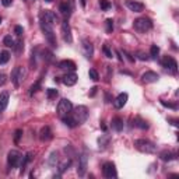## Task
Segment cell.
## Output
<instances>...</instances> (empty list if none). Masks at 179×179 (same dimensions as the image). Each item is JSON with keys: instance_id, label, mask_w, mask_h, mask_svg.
I'll return each instance as SVG.
<instances>
[{"instance_id": "6da1fadb", "label": "cell", "mask_w": 179, "mask_h": 179, "mask_svg": "<svg viewBox=\"0 0 179 179\" xmlns=\"http://www.w3.org/2000/svg\"><path fill=\"white\" fill-rule=\"evenodd\" d=\"M70 116L73 118L76 126L84 123V122L87 120V118H88V109H87V106H84V105L76 106L74 109H71V112H70Z\"/></svg>"}, {"instance_id": "7a4b0ae2", "label": "cell", "mask_w": 179, "mask_h": 179, "mask_svg": "<svg viewBox=\"0 0 179 179\" xmlns=\"http://www.w3.org/2000/svg\"><path fill=\"white\" fill-rule=\"evenodd\" d=\"M134 147L137 148L138 151L146 152V154H152V152L157 151V146L150 140H146V138H137L134 140Z\"/></svg>"}, {"instance_id": "3957f363", "label": "cell", "mask_w": 179, "mask_h": 179, "mask_svg": "<svg viewBox=\"0 0 179 179\" xmlns=\"http://www.w3.org/2000/svg\"><path fill=\"white\" fill-rule=\"evenodd\" d=\"M133 27H134V29H136L137 32L144 34V32H148L152 28V23H151V20L147 18V17H140V18L134 20Z\"/></svg>"}, {"instance_id": "277c9868", "label": "cell", "mask_w": 179, "mask_h": 179, "mask_svg": "<svg viewBox=\"0 0 179 179\" xmlns=\"http://www.w3.org/2000/svg\"><path fill=\"white\" fill-rule=\"evenodd\" d=\"M25 76H27L25 69L21 67V66H17V67L13 70V73H11V81L14 83L15 87H20V84L25 80Z\"/></svg>"}, {"instance_id": "5b68a950", "label": "cell", "mask_w": 179, "mask_h": 179, "mask_svg": "<svg viewBox=\"0 0 179 179\" xmlns=\"http://www.w3.org/2000/svg\"><path fill=\"white\" fill-rule=\"evenodd\" d=\"M41 29H42V32H43V35H45L46 41L49 42V45L56 48V45H57V42H56V35H55V32H53L51 25H48V24L41 21Z\"/></svg>"}, {"instance_id": "8992f818", "label": "cell", "mask_w": 179, "mask_h": 179, "mask_svg": "<svg viewBox=\"0 0 179 179\" xmlns=\"http://www.w3.org/2000/svg\"><path fill=\"white\" fill-rule=\"evenodd\" d=\"M71 109H73V104H71L69 99H66V98L60 99L59 104H57V115H59L60 118L69 115L70 112H71Z\"/></svg>"}, {"instance_id": "52a82bcc", "label": "cell", "mask_w": 179, "mask_h": 179, "mask_svg": "<svg viewBox=\"0 0 179 179\" xmlns=\"http://www.w3.org/2000/svg\"><path fill=\"white\" fill-rule=\"evenodd\" d=\"M39 20H41L42 23L53 27V25L57 23V15H56L53 11H51V10H43L41 13V15H39Z\"/></svg>"}, {"instance_id": "ba28073f", "label": "cell", "mask_w": 179, "mask_h": 179, "mask_svg": "<svg viewBox=\"0 0 179 179\" xmlns=\"http://www.w3.org/2000/svg\"><path fill=\"white\" fill-rule=\"evenodd\" d=\"M161 64H162V67H165L168 71H171L172 74H176L178 71V63H176V60L174 57H171V56H165L164 59L161 60Z\"/></svg>"}, {"instance_id": "9c48e42d", "label": "cell", "mask_w": 179, "mask_h": 179, "mask_svg": "<svg viewBox=\"0 0 179 179\" xmlns=\"http://www.w3.org/2000/svg\"><path fill=\"white\" fill-rule=\"evenodd\" d=\"M87 165H88V155H87V152H83L81 155L78 157V165H77L78 176H84V175H85Z\"/></svg>"}, {"instance_id": "30bf717a", "label": "cell", "mask_w": 179, "mask_h": 179, "mask_svg": "<svg viewBox=\"0 0 179 179\" xmlns=\"http://www.w3.org/2000/svg\"><path fill=\"white\" fill-rule=\"evenodd\" d=\"M102 175H104L106 179L116 178V176H118V174H116L115 164H113V162H105V164H104V166H102Z\"/></svg>"}, {"instance_id": "8fae6325", "label": "cell", "mask_w": 179, "mask_h": 179, "mask_svg": "<svg viewBox=\"0 0 179 179\" xmlns=\"http://www.w3.org/2000/svg\"><path fill=\"white\" fill-rule=\"evenodd\" d=\"M20 160H21V154L17 150H11L7 155V164H9L10 168H14V166L18 165Z\"/></svg>"}, {"instance_id": "7c38bea8", "label": "cell", "mask_w": 179, "mask_h": 179, "mask_svg": "<svg viewBox=\"0 0 179 179\" xmlns=\"http://www.w3.org/2000/svg\"><path fill=\"white\" fill-rule=\"evenodd\" d=\"M62 37H63L64 42H67V43H71V42H73L71 28H70V25H69L67 21H63V23H62Z\"/></svg>"}, {"instance_id": "4fadbf2b", "label": "cell", "mask_w": 179, "mask_h": 179, "mask_svg": "<svg viewBox=\"0 0 179 179\" xmlns=\"http://www.w3.org/2000/svg\"><path fill=\"white\" fill-rule=\"evenodd\" d=\"M126 7L134 13H141L144 10V4L140 1H136V0H126Z\"/></svg>"}, {"instance_id": "5bb4252c", "label": "cell", "mask_w": 179, "mask_h": 179, "mask_svg": "<svg viewBox=\"0 0 179 179\" xmlns=\"http://www.w3.org/2000/svg\"><path fill=\"white\" fill-rule=\"evenodd\" d=\"M83 53H84V56L87 57V59H91L92 57V55H94V46H92V43L88 39H83Z\"/></svg>"}, {"instance_id": "9a60e30c", "label": "cell", "mask_w": 179, "mask_h": 179, "mask_svg": "<svg viewBox=\"0 0 179 179\" xmlns=\"http://www.w3.org/2000/svg\"><path fill=\"white\" fill-rule=\"evenodd\" d=\"M158 78H160V76H158L155 71H146V73L141 76L143 83H147V84L157 83V81H158Z\"/></svg>"}, {"instance_id": "2e32d148", "label": "cell", "mask_w": 179, "mask_h": 179, "mask_svg": "<svg viewBox=\"0 0 179 179\" xmlns=\"http://www.w3.org/2000/svg\"><path fill=\"white\" fill-rule=\"evenodd\" d=\"M127 98H129V95L126 94V92H122V94H119V95L116 96V99L113 101V105H115L116 109H122V108L126 105Z\"/></svg>"}, {"instance_id": "e0dca14e", "label": "cell", "mask_w": 179, "mask_h": 179, "mask_svg": "<svg viewBox=\"0 0 179 179\" xmlns=\"http://www.w3.org/2000/svg\"><path fill=\"white\" fill-rule=\"evenodd\" d=\"M77 80H78V77L76 73H67L63 77V84L67 85V87H71V85H74V84L77 83Z\"/></svg>"}, {"instance_id": "ac0fdd59", "label": "cell", "mask_w": 179, "mask_h": 179, "mask_svg": "<svg viewBox=\"0 0 179 179\" xmlns=\"http://www.w3.org/2000/svg\"><path fill=\"white\" fill-rule=\"evenodd\" d=\"M59 67L63 70H70V71H74L77 69V66H76V63L73 60H62L59 63Z\"/></svg>"}, {"instance_id": "d6986e66", "label": "cell", "mask_w": 179, "mask_h": 179, "mask_svg": "<svg viewBox=\"0 0 179 179\" xmlns=\"http://www.w3.org/2000/svg\"><path fill=\"white\" fill-rule=\"evenodd\" d=\"M9 99H10L9 92H1V94H0V113L7 108V105H9Z\"/></svg>"}, {"instance_id": "ffe728a7", "label": "cell", "mask_w": 179, "mask_h": 179, "mask_svg": "<svg viewBox=\"0 0 179 179\" xmlns=\"http://www.w3.org/2000/svg\"><path fill=\"white\" fill-rule=\"evenodd\" d=\"M39 138L42 141H48L52 138V132H51V127L49 126H45V127L41 129V133H39Z\"/></svg>"}, {"instance_id": "44dd1931", "label": "cell", "mask_w": 179, "mask_h": 179, "mask_svg": "<svg viewBox=\"0 0 179 179\" xmlns=\"http://www.w3.org/2000/svg\"><path fill=\"white\" fill-rule=\"evenodd\" d=\"M59 10H60V13H62V15H63L64 18H69L70 15H71V7H70L67 3H60Z\"/></svg>"}, {"instance_id": "7402d4cb", "label": "cell", "mask_w": 179, "mask_h": 179, "mask_svg": "<svg viewBox=\"0 0 179 179\" xmlns=\"http://www.w3.org/2000/svg\"><path fill=\"white\" fill-rule=\"evenodd\" d=\"M112 126H113V129H115L116 132H122V130H123V120H122V118H119V116L113 118Z\"/></svg>"}, {"instance_id": "603a6c76", "label": "cell", "mask_w": 179, "mask_h": 179, "mask_svg": "<svg viewBox=\"0 0 179 179\" xmlns=\"http://www.w3.org/2000/svg\"><path fill=\"white\" fill-rule=\"evenodd\" d=\"M160 157H161V160L162 161H172V160L176 158V154L172 152V151H162L160 154Z\"/></svg>"}, {"instance_id": "cb8c5ba5", "label": "cell", "mask_w": 179, "mask_h": 179, "mask_svg": "<svg viewBox=\"0 0 179 179\" xmlns=\"http://www.w3.org/2000/svg\"><path fill=\"white\" fill-rule=\"evenodd\" d=\"M70 165H71V160H66L64 162H62V164L59 165V172L60 174H63L66 169H69Z\"/></svg>"}, {"instance_id": "d4e9b609", "label": "cell", "mask_w": 179, "mask_h": 179, "mask_svg": "<svg viewBox=\"0 0 179 179\" xmlns=\"http://www.w3.org/2000/svg\"><path fill=\"white\" fill-rule=\"evenodd\" d=\"M10 59V53L7 51H3L1 53H0V64H4L7 63Z\"/></svg>"}, {"instance_id": "484cf974", "label": "cell", "mask_w": 179, "mask_h": 179, "mask_svg": "<svg viewBox=\"0 0 179 179\" xmlns=\"http://www.w3.org/2000/svg\"><path fill=\"white\" fill-rule=\"evenodd\" d=\"M158 53H160V48H158L157 45H152L151 49H150V55H151V57L152 59H157Z\"/></svg>"}, {"instance_id": "4316f807", "label": "cell", "mask_w": 179, "mask_h": 179, "mask_svg": "<svg viewBox=\"0 0 179 179\" xmlns=\"http://www.w3.org/2000/svg\"><path fill=\"white\" fill-rule=\"evenodd\" d=\"M42 57H43V60H46V62H52L53 60V55H52V52H49L48 49H45V51L42 52Z\"/></svg>"}, {"instance_id": "83f0119b", "label": "cell", "mask_w": 179, "mask_h": 179, "mask_svg": "<svg viewBox=\"0 0 179 179\" xmlns=\"http://www.w3.org/2000/svg\"><path fill=\"white\" fill-rule=\"evenodd\" d=\"M3 42H4V45L9 46V48H13L14 46V39L11 38V35H6L4 39H3Z\"/></svg>"}, {"instance_id": "f1b7e54d", "label": "cell", "mask_w": 179, "mask_h": 179, "mask_svg": "<svg viewBox=\"0 0 179 179\" xmlns=\"http://www.w3.org/2000/svg\"><path fill=\"white\" fill-rule=\"evenodd\" d=\"M88 76H90V78H91V80H94V81L99 80V74H98V71H96L95 69H90V71H88Z\"/></svg>"}, {"instance_id": "f546056e", "label": "cell", "mask_w": 179, "mask_h": 179, "mask_svg": "<svg viewBox=\"0 0 179 179\" xmlns=\"http://www.w3.org/2000/svg\"><path fill=\"white\" fill-rule=\"evenodd\" d=\"M46 95H48L49 99L56 98V96H57V90H55V88H48V90H46Z\"/></svg>"}, {"instance_id": "4dcf8cb0", "label": "cell", "mask_w": 179, "mask_h": 179, "mask_svg": "<svg viewBox=\"0 0 179 179\" xmlns=\"http://www.w3.org/2000/svg\"><path fill=\"white\" fill-rule=\"evenodd\" d=\"M105 24H106V32H108V34H110V32L113 31V20L108 18Z\"/></svg>"}, {"instance_id": "1f68e13d", "label": "cell", "mask_w": 179, "mask_h": 179, "mask_svg": "<svg viewBox=\"0 0 179 179\" xmlns=\"http://www.w3.org/2000/svg\"><path fill=\"white\" fill-rule=\"evenodd\" d=\"M136 126H137V127H140V129H147L148 127V124L146 123L143 119H140V118H137V119H136Z\"/></svg>"}, {"instance_id": "d6a6232c", "label": "cell", "mask_w": 179, "mask_h": 179, "mask_svg": "<svg viewBox=\"0 0 179 179\" xmlns=\"http://www.w3.org/2000/svg\"><path fill=\"white\" fill-rule=\"evenodd\" d=\"M39 87H41V80H38L37 83L32 85V87H31V91H29V94H31V95H34V94H35V92H37L38 90H39Z\"/></svg>"}, {"instance_id": "836d02e7", "label": "cell", "mask_w": 179, "mask_h": 179, "mask_svg": "<svg viewBox=\"0 0 179 179\" xmlns=\"http://www.w3.org/2000/svg\"><path fill=\"white\" fill-rule=\"evenodd\" d=\"M21 136H23V130H21V129L15 130V134H14V143H15V144H18V143H20Z\"/></svg>"}, {"instance_id": "e575fe53", "label": "cell", "mask_w": 179, "mask_h": 179, "mask_svg": "<svg viewBox=\"0 0 179 179\" xmlns=\"http://www.w3.org/2000/svg\"><path fill=\"white\" fill-rule=\"evenodd\" d=\"M99 4H101V9L105 10V11L110 9V3L108 1V0H99Z\"/></svg>"}, {"instance_id": "d590c367", "label": "cell", "mask_w": 179, "mask_h": 179, "mask_svg": "<svg viewBox=\"0 0 179 179\" xmlns=\"http://www.w3.org/2000/svg\"><path fill=\"white\" fill-rule=\"evenodd\" d=\"M57 164V154L56 152H52V155H51V158H49V165H56Z\"/></svg>"}, {"instance_id": "8d00e7d4", "label": "cell", "mask_w": 179, "mask_h": 179, "mask_svg": "<svg viewBox=\"0 0 179 179\" xmlns=\"http://www.w3.org/2000/svg\"><path fill=\"white\" fill-rule=\"evenodd\" d=\"M161 104H162L164 106H166V108H171V109H176V105L171 104V102H166V101H162V99H161Z\"/></svg>"}, {"instance_id": "74e56055", "label": "cell", "mask_w": 179, "mask_h": 179, "mask_svg": "<svg viewBox=\"0 0 179 179\" xmlns=\"http://www.w3.org/2000/svg\"><path fill=\"white\" fill-rule=\"evenodd\" d=\"M7 83V76L4 73H0V85H4Z\"/></svg>"}, {"instance_id": "f35d334b", "label": "cell", "mask_w": 179, "mask_h": 179, "mask_svg": "<svg viewBox=\"0 0 179 179\" xmlns=\"http://www.w3.org/2000/svg\"><path fill=\"white\" fill-rule=\"evenodd\" d=\"M104 53L106 55V57H112V52H110V49L108 48V45H104Z\"/></svg>"}, {"instance_id": "ab89813d", "label": "cell", "mask_w": 179, "mask_h": 179, "mask_svg": "<svg viewBox=\"0 0 179 179\" xmlns=\"http://www.w3.org/2000/svg\"><path fill=\"white\" fill-rule=\"evenodd\" d=\"M123 55L126 56V57H127V60L130 62V63H133V62H134V57H133L132 55H130V53H129L127 51H123Z\"/></svg>"}, {"instance_id": "60d3db41", "label": "cell", "mask_w": 179, "mask_h": 179, "mask_svg": "<svg viewBox=\"0 0 179 179\" xmlns=\"http://www.w3.org/2000/svg\"><path fill=\"white\" fill-rule=\"evenodd\" d=\"M11 3H13V0H1V4L4 6V7H9V6H11Z\"/></svg>"}, {"instance_id": "b9f144b4", "label": "cell", "mask_w": 179, "mask_h": 179, "mask_svg": "<svg viewBox=\"0 0 179 179\" xmlns=\"http://www.w3.org/2000/svg\"><path fill=\"white\" fill-rule=\"evenodd\" d=\"M14 31H15V34H17V35H21V34H23V27L17 25V27L14 28Z\"/></svg>"}, {"instance_id": "7bdbcfd3", "label": "cell", "mask_w": 179, "mask_h": 179, "mask_svg": "<svg viewBox=\"0 0 179 179\" xmlns=\"http://www.w3.org/2000/svg\"><path fill=\"white\" fill-rule=\"evenodd\" d=\"M138 59H140V60H147L148 57L146 56V53H143V52H138Z\"/></svg>"}, {"instance_id": "ee69618b", "label": "cell", "mask_w": 179, "mask_h": 179, "mask_svg": "<svg viewBox=\"0 0 179 179\" xmlns=\"http://www.w3.org/2000/svg\"><path fill=\"white\" fill-rule=\"evenodd\" d=\"M169 122H172L174 126H178V120H176V119H169Z\"/></svg>"}, {"instance_id": "f6af8a7d", "label": "cell", "mask_w": 179, "mask_h": 179, "mask_svg": "<svg viewBox=\"0 0 179 179\" xmlns=\"http://www.w3.org/2000/svg\"><path fill=\"white\" fill-rule=\"evenodd\" d=\"M95 92H96V87H92V88H91V94H90V95L92 96L94 94H95Z\"/></svg>"}, {"instance_id": "bcb514c9", "label": "cell", "mask_w": 179, "mask_h": 179, "mask_svg": "<svg viewBox=\"0 0 179 179\" xmlns=\"http://www.w3.org/2000/svg\"><path fill=\"white\" fill-rule=\"evenodd\" d=\"M67 1H69V6L71 7V9H73V6H74V0H67Z\"/></svg>"}, {"instance_id": "7dc6e473", "label": "cell", "mask_w": 179, "mask_h": 179, "mask_svg": "<svg viewBox=\"0 0 179 179\" xmlns=\"http://www.w3.org/2000/svg\"><path fill=\"white\" fill-rule=\"evenodd\" d=\"M85 3H87L85 0H80V4H81V7H85Z\"/></svg>"}, {"instance_id": "c3c4849f", "label": "cell", "mask_w": 179, "mask_h": 179, "mask_svg": "<svg viewBox=\"0 0 179 179\" xmlns=\"http://www.w3.org/2000/svg\"><path fill=\"white\" fill-rule=\"evenodd\" d=\"M45 1H48V3H49V1H52V0H45Z\"/></svg>"}, {"instance_id": "681fc988", "label": "cell", "mask_w": 179, "mask_h": 179, "mask_svg": "<svg viewBox=\"0 0 179 179\" xmlns=\"http://www.w3.org/2000/svg\"><path fill=\"white\" fill-rule=\"evenodd\" d=\"M0 24H1V17H0Z\"/></svg>"}]
</instances>
